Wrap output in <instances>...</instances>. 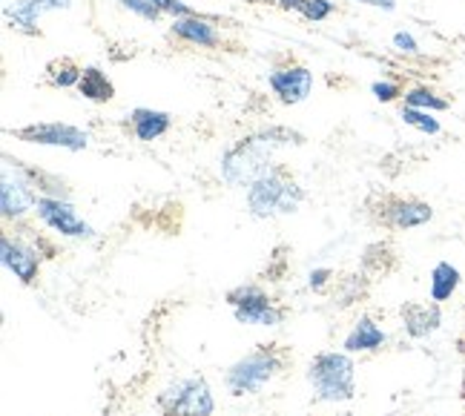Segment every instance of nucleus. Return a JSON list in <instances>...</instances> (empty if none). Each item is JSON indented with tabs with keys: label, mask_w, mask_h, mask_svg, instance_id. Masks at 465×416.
<instances>
[{
	"label": "nucleus",
	"mask_w": 465,
	"mask_h": 416,
	"mask_svg": "<svg viewBox=\"0 0 465 416\" xmlns=\"http://www.w3.org/2000/svg\"><path fill=\"white\" fill-rule=\"evenodd\" d=\"M391 44H393V49L400 52V55H420V44H417V38L411 32H397Z\"/></svg>",
	"instance_id": "cd10ccee"
},
{
	"label": "nucleus",
	"mask_w": 465,
	"mask_h": 416,
	"mask_svg": "<svg viewBox=\"0 0 465 416\" xmlns=\"http://www.w3.org/2000/svg\"><path fill=\"white\" fill-rule=\"evenodd\" d=\"M282 371H284V353L273 345H262L232 362L224 373V388L232 396H253L271 385Z\"/></svg>",
	"instance_id": "20e7f679"
},
{
	"label": "nucleus",
	"mask_w": 465,
	"mask_h": 416,
	"mask_svg": "<svg viewBox=\"0 0 465 416\" xmlns=\"http://www.w3.org/2000/svg\"><path fill=\"white\" fill-rule=\"evenodd\" d=\"M308 385L316 402L342 405L356 396V362L345 351H322L308 365Z\"/></svg>",
	"instance_id": "7ed1b4c3"
},
{
	"label": "nucleus",
	"mask_w": 465,
	"mask_h": 416,
	"mask_svg": "<svg viewBox=\"0 0 465 416\" xmlns=\"http://www.w3.org/2000/svg\"><path fill=\"white\" fill-rule=\"evenodd\" d=\"M305 144V135L291 130V126H262V130L247 133L236 144L222 153L219 175L230 187H250L271 167H276V153Z\"/></svg>",
	"instance_id": "f257e3e1"
},
{
	"label": "nucleus",
	"mask_w": 465,
	"mask_h": 416,
	"mask_svg": "<svg viewBox=\"0 0 465 416\" xmlns=\"http://www.w3.org/2000/svg\"><path fill=\"white\" fill-rule=\"evenodd\" d=\"M0 259H4V267L9 273L32 287L35 282L41 279V267H44V253H41V244L24 236V233H4L0 236Z\"/></svg>",
	"instance_id": "1a4fd4ad"
},
{
	"label": "nucleus",
	"mask_w": 465,
	"mask_h": 416,
	"mask_svg": "<svg viewBox=\"0 0 465 416\" xmlns=\"http://www.w3.org/2000/svg\"><path fill=\"white\" fill-rule=\"evenodd\" d=\"M377 219L388 230H417L425 227L434 219V207L420 198H405V195H388L380 202Z\"/></svg>",
	"instance_id": "9b49d317"
},
{
	"label": "nucleus",
	"mask_w": 465,
	"mask_h": 416,
	"mask_svg": "<svg viewBox=\"0 0 465 416\" xmlns=\"http://www.w3.org/2000/svg\"><path fill=\"white\" fill-rule=\"evenodd\" d=\"M224 299L232 311V319L239 324H250V328H279L284 322V307H279L273 296L256 282L230 287Z\"/></svg>",
	"instance_id": "423d86ee"
},
{
	"label": "nucleus",
	"mask_w": 465,
	"mask_h": 416,
	"mask_svg": "<svg viewBox=\"0 0 465 416\" xmlns=\"http://www.w3.org/2000/svg\"><path fill=\"white\" fill-rule=\"evenodd\" d=\"M81 75H84V66H78L73 58H55L46 66V81L55 89H73V86L78 89Z\"/></svg>",
	"instance_id": "6ab92c4d"
},
{
	"label": "nucleus",
	"mask_w": 465,
	"mask_h": 416,
	"mask_svg": "<svg viewBox=\"0 0 465 416\" xmlns=\"http://www.w3.org/2000/svg\"><path fill=\"white\" fill-rule=\"evenodd\" d=\"M385 345H388V331L368 313H362L360 319H356L351 324V331L345 333V339H342V351L351 353V356H356V353H380Z\"/></svg>",
	"instance_id": "2eb2a0df"
},
{
	"label": "nucleus",
	"mask_w": 465,
	"mask_h": 416,
	"mask_svg": "<svg viewBox=\"0 0 465 416\" xmlns=\"http://www.w3.org/2000/svg\"><path fill=\"white\" fill-rule=\"evenodd\" d=\"M371 95L377 98L380 104H393L405 95V89L397 81H373L371 84Z\"/></svg>",
	"instance_id": "393cba45"
},
{
	"label": "nucleus",
	"mask_w": 465,
	"mask_h": 416,
	"mask_svg": "<svg viewBox=\"0 0 465 416\" xmlns=\"http://www.w3.org/2000/svg\"><path fill=\"white\" fill-rule=\"evenodd\" d=\"M9 135L26 144H38V147H61L69 153H81L89 147V133L75 124H64V121L29 124V126H21V130H12Z\"/></svg>",
	"instance_id": "9d476101"
},
{
	"label": "nucleus",
	"mask_w": 465,
	"mask_h": 416,
	"mask_svg": "<svg viewBox=\"0 0 465 416\" xmlns=\"http://www.w3.org/2000/svg\"><path fill=\"white\" fill-rule=\"evenodd\" d=\"M400 118H402V124L414 126V130L422 133V135H440V133H442V124L434 118V113L414 110V106H405V104H402Z\"/></svg>",
	"instance_id": "4be33fe9"
},
{
	"label": "nucleus",
	"mask_w": 465,
	"mask_h": 416,
	"mask_svg": "<svg viewBox=\"0 0 465 416\" xmlns=\"http://www.w3.org/2000/svg\"><path fill=\"white\" fill-rule=\"evenodd\" d=\"M150 4L161 12V15H170L173 21L175 17H187V15H195L187 4H182V0H150Z\"/></svg>",
	"instance_id": "bb28decb"
},
{
	"label": "nucleus",
	"mask_w": 465,
	"mask_h": 416,
	"mask_svg": "<svg viewBox=\"0 0 465 416\" xmlns=\"http://www.w3.org/2000/svg\"><path fill=\"white\" fill-rule=\"evenodd\" d=\"M336 284V273L331 267H313L308 273V291L311 293H328Z\"/></svg>",
	"instance_id": "b1692460"
},
{
	"label": "nucleus",
	"mask_w": 465,
	"mask_h": 416,
	"mask_svg": "<svg viewBox=\"0 0 465 416\" xmlns=\"http://www.w3.org/2000/svg\"><path fill=\"white\" fill-rule=\"evenodd\" d=\"M118 4L127 9V12H133V15H138L141 21H150V24H155L158 17H161V12L150 4V0H118Z\"/></svg>",
	"instance_id": "a878e982"
},
{
	"label": "nucleus",
	"mask_w": 465,
	"mask_h": 416,
	"mask_svg": "<svg viewBox=\"0 0 465 416\" xmlns=\"http://www.w3.org/2000/svg\"><path fill=\"white\" fill-rule=\"evenodd\" d=\"M38 21L41 15L35 12L32 0H17V4L6 6V24L15 32H24V35H38Z\"/></svg>",
	"instance_id": "412c9836"
},
{
	"label": "nucleus",
	"mask_w": 465,
	"mask_h": 416,
	"mask_svg": "<svg viewBox=\"0 0 465 416\" xmlns=\"http://www.w3.org/2000/svg\"><path fill=\"white\" fill-rule=\"evenodd\" d=\"M170 35L178 44L199 46V49H219L224 44V32L216 26V21H210L204 15L175 17L170 26Z\"/></svg>",
	"instance_id": "ddd939ff"
},
{
	"label": "nucleus",
	"mask_w": 465,
	"mask_h": 416,
	"mask_svg": "<svg viewBox=\"0 0 465 416\" xmlns=\"http://www.w3.org/2000/svg\"><path fill=\"white\" fill-rule=\"evenodd\" d=\"M73 4H75V0H32L35 12H38L41 17L49 15V12H64V9L73 6Z\"/></svg>",
	"instance_id": "c85d7f7f"
},
{
	"label": "nucleus",
	"mask_w": 465,
	"mask_h": 416,
	"mask_svg": "<svg viewBox=\"0 0 465 416\" xmlns=\"http://www.w3.org/2000/svg\"><path fill=\"white\" fill-rule=\"evenodd\" d=\"M127 126L130 133L138 138V141H158L170 133L173 126V115L170 113H161V110H150V106H138L127 115Z\"/></svg>",
	"instance_id": "dca6fc26"
},
{
	"label": "nucleus",
	"mask_w": 465,
	"mask_h": 416,
	"mask_svg": "<svg viewBox=\"0 0 465 416\" xmlns=\"http://www.w3.org/2000/svg\"><path fill=\"white\" fill-rule=\"evenodd\" d=\"M402 104L405 106H414V110H425V113H445L449 110V101H445L437 89H431V86H411V89H405V95H402Z\"/></svg>",
	"instance_id": "aec40b11"
},
{
	"label": "nucleus",
	"mask_w": 465,
	"mask_h": 416,
	"mask_svg": "<svg viewBox=\"0 0 465 416\" xmlns=\"http://www.w3.org/2000/svg\"><path fill=\"white\" fill-rule=\"evenodd\" d=\"M276 6L284 9V12H302V6H305V0H276Z\"/></svg>",
	"instance_id": "7c9ffc66"
},
{
	"label": "nucleus",
	"mask_w": 465,
	"mask_h": 416,
	"mask_svg": "<svg viewBox=\"0 0 465 416\" xmlns=\"http://www.w3.org/2000/svg\"><path fill=\"white\" fill-rule=\"evenodd\" d=\"M353 4H365V6L385 9V12H393V9H397V0H353Z\"/></svg>",
	"instance_id": "c756f323"
},
{
	"label": "nucleus",
	"mask_w": 465,
	"mask_h": 416,
	"mask_svg": "<svg viewBox=\"0 0 465 416\" xmlns=\"http://www.w3.org/2000/svg\"><path fill=\"white\" fill-rule=\"evenodd\" d=\"M41 193L35 190L29 175L24 173L21 161H12L4 155V178H0V210L6 222H24L26 215H35Z\"/></svg>",
	"instance_id": "0eeeda50"
},
{
	"label": "nucleus",
	"mask_w": 465,
	"mask_h": 416,
	"mask_svg": "<svg viewBox=\"0 0 465 416\" xmlns=\"http://www.w3.org/2000/svg\"><path fill=\"white\" fill-rule=\"evenodd\" d=\"M81 98L93 101V104H110L115 98V84L101 66H84V75L78 84Z\"/></svg>",
	"instance_id": "a211bd4d"
},
{
	"label": "nucleus",
	"mask_w": 465,
	"mask_h": 416,
	"mask_svg": "<svg viewBox=\"0 0 465 416\" xmlns=\"http://www.w3.org/2000/svg\"><path fill=\"white\" fill-rule=\"evenodd\" d=\"M267 86L273 89V95L282 101V104H302L308 101L311 93H313V72L305 66V64H282V66H273L271 75H267Z\"/></svg>",
	"instance_id": "f8f14e48"
},
{
	"label": "nucleus",
	"mask_w": 465,
	"mask_h": 416,
	"mask_svg": "<svg viewBox=\"0 0 465 416\" xmlns=\"http://www.w3.org/2000/svg\"><path fill=\"white\" fill-rule=\"evenodd\" d=\"M35 219H38L46 230H52L61 239H75V242L95 239V227L84 219V215L75 210V204L69 202V198L41 195L38 207H35Z\"/></svg>",
	"instance_id": "6e6552de"
},
{
	"label": "nucleus",
	"mask_w": 465,
	"mask_h": 416,
	"mask_svg": "<svg viewBox=\"0 0 465 416\" xmlns=\"http://www.w3.org/2000/svg\"><path fill=\"white\" fill-rule=\"evenodd\" d=\"M462 284V273L460 267L451 264V262H437L431 276H428V299H431L434 304H445L451 302L454 293L460 291Z\"/></svg>",
	"instance_id": "f3484780"
},
{
	"label": "nucleus",
	"mask_w": 465,
	"mask_h": 416,
	"mask_svg": "<svg viewBox=\"0 0 465 416\" xmlns=\"http://www.w3.org/2000/svg\"><path fill=\"white\" fill-rule=\"evenodd\" d=\"M161 416H216V396L204 376H184L158 393Z\"/></svg>",
	"instance_id": "39448f33"
},
{
	"label": "nucleus",
	"mask_w": 465,
	"mask_h": 416,
	"mask_svg": "<svg viewBox=\"0 0 465 416\" xmlns=\"http://www.w3.org/2000/svg\"><path fill=\"white\" fill-rule=\"evenodd\" d=\"M336 12V4H331V0H305V6H302V17L305 21H313V24H322L328 21V17Z\"/></svg>",
	"instance_id": "5701e85b"
},
{
	"label": "nucleus",
	"mask_w": 465,
	"mask_h": 416,
	"mask_svg": "<svg viewBox=\"0 0 465 416\" xmlns=\"http://www.w3.org/2000/svg\"><path fill=\"white\" fill-rule=\"evenodd\" d=\"M402 333L414 342L434 336L442 328V304L434 302H408L400 307Z\"/></svg>",
	"instance_id": "4468645a"
},
{
	"label": "nucleus",
	"mask_w": 465,
	"mask_h": 416,
	"mask_svg": "<svg viewBox=\"0 0 465 416\" xmlns=\"http://www.w3.org/2000/svg\"><path fill=\"white\" fill-rule=\"evenodd\" d=\"M244 202L253 219H279V215H293L302 207L305 190L288 167L276 164L247 187Z\"/></svg>",
	"instance_id": "f03ea898"
}]
</instances>
